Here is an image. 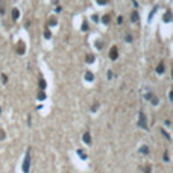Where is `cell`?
<instances>
[{
	"instance_id": "20",
	"label": "cell",
	"mask_w": 173,
	"mask_h": 173,
	"mask_svg": "<svg viewBox=\"0 0 173 173\" xmlns=\"http://www.w3.org/2000/svg\"><path fill=\"white\" fill-rule=\"evenodd\" d=\"M49 24H50V26H55V24H56V18H55V17H53V18H50Z\"/></svg>"
},
{
	"instance_id": "13",
	"label": "cell",
	"mask_w": 173,
	"mask_h": 173,
	"mask_svg": "<svg viewBox=\"0 0 173 173\" xmlns=\"http://www.w3.org/2000/svg\"><path fill=\"white\" fill-rule=\"evenodd\" d=\"M78 155H79V157H80L82 159H85V158H87V155H85V152H84V150H82V149H79V150H78Z\"/></svg>"
},
{
	"instance_id": "6",
	"label": "cell",
	"mask_w": 173,
	"mask_h": 173,
	"mask_svg": "<svg viewBox=\"0 0 173 173\" xmlns=\"http://www.w3.org/2000/svg\"><path fill=\"white\" fill-rule=\"evenodd\" d=\"M164 70H166V67H164V62H159L158 67H157V73H158V75H162Z\"/></svg>"
},
{
	"instance_id": "7",
	"label": "cell",
	"mask_w": 173,
	"mask_h": 173,
	"mask_svg": "<svg viewBox=\"0 0 173 173\" xmlns=\"http://www.w3.org/2000/svg\"><path fill=\"white\" fill-rule=\"evenodd\" d=\"M162 20H164V21H166V23L172 21V12H170V11H167L166 14H164V17H162Z\"/></svg>"
},
{
	"instance_id": "21",
	"label": "cell",
	"mask_w": 173,
	"mask_h": 173,
	"mask_svg": "<svg viewBox=\"0 0 173 173\" xmlns=\"http://www.w3.org/2000/svg\"><path fill=\"white\" fill-rule=\"evenodd\" d=\"M82 31H88V24H87V21H84V24H82Z\"/></svg>"
},
{
	"instance_id": "25",
	"label": "cell",
	"mask_w": 173,
	"mask_h": 173,
	"mask_svg": "<svg viewBox=\"0 0 173 173\" xmlns=\"http://www.w3.org/2000/svg\"><path fill=\"white\" fill-rule=\"evenodd\" d=\"M106 2H108V0H97V3H99V5H105Z\"/></svg>"
},
{
	"instance_id": "1",
	"label": "cell",
	"mask_w": 173,
	"mask_h": 173,
	"mask_svg": "<svg viewBox=\"0 0 173 173\" xmlns=\"http://www.w3.org/2000/svg\"><path fill=\"white\" fill-rule=\"evenodd\" d=\"M138 126L143 127V129H147V122H146L144 112H140V115H138Z\"/></svg>"
},
{
	"instance_id": "22",
	"label": "cell",
	"mask_w": 173,
	"mask_h": 173,
	"mask_svg": "<svg viewBox=\"0 0 173 173\" xmlns=\"http://www.w3.org/2000/svg\"><path fill=\"white\" fill-rule=\"evenodd\" d=\"M161 132H162V135H164V137H166V138H167V140H170V135H169V134H167L166 131H164V129H162Z\"/></svg>"
},
{
	"instance_id": "18",
	"label": "cell",
	"mask_w": 173,
	"mask_h": 173,
	"mask_svg": "<svg viewBox=\"0 0 173 173\" xmlns=\"http://www.w3.org/2000/svg\"><path fill=\"white\" fill-rule=\"evenodd\" d=\"M40 87H41V90H44V88H46V80H44L43 78L40 79Z\"/></svg>"
},
{
	"instance_id": "4",
	"label": "cell",
	"mask_w": 173,
	"mask_h": 173,
	"mask_svg": "<svg viewBox=\"0 0 173 173\" xmlns=\"http://www.w3.org/2000/svg\"><path fill=\"white\" fill-rule=\"evenodd\" d=\"M29 164H31V157H29V153H26L24 164H23V172H24V173H27V172H29Z\"/></svg>"
},
{
	"instance_id": "15",
	"label": "cell",
	"mask_w": 173,
	"mask_h": 173,
	"mask_svg": "<svg viewBox=\"0 0 173 173\" xmlns=\"http://www.w3.org/2000/svg\"><path fill=\"white\" fill-rule=\"evenodd\" d=\"M50 36H52L50 31H49V29H46V31H44V38H46V40H49V38H50Z\"/></svg>"
},
{
	"instance_id": "19",
	"label": "cell",
	"mask_w": 173,
	"mask_h": 173,
	"mask_svg": "<svg viewBox=\"0 0 173 173\" xmlns=\"http://www.w3.org/2000/svg\"><path fill=\"white\" fill-rule=\"evenodd\" d=\"M38 99H40V100L46 99V94H44V91H40V94H38Z\"/></svg>"
},
{
	"instance_id": "14",
	"label": "cell",
	"mask_w": 173,
	"mask_h": 173,
	"mask_svg": "<svg viewBox=\"0 0 173 173\" xmlns=\"http://www.w3.org/2000/svg\"><path fill=\"white\" fill-rule=\"evenodd\" d=\"M87 62H88V64H90V62H94V55H91V53L87 55Z\"/></svg>"
},
{
	"instance_id": "17",
	"label": "cell",
	"mask_w": 173,
	"mask_h": 173,
	"mask_svg": "<svg viewBox=\"0 0 173 173\" xmlns=\"http://www.w3.org/2000/svg\"><path fill=\"white\" fill-rule=\"evenodd\" d=\"M109 20H111V18H109V15H103V18H102V21H103L105 24H108V23H109Z\"/></svg>"
},
{
	"instance_id": "5",
	"label": "cell",
	"mask_w": 173,
	"mask_h": 173,
	"mask_svg": "<svg viewBox=\"0 0 173 173\" xmlns=\"http://www.w3.org/2000/svg\"><path fill=\"white\" fill-rule=\"evenodd\" d=\"M146 99H147V100H152V103H153V105H157V103H158V99L155 97L152 93H147V94H146Z\"/></svg>"
},
{
	"instance_id": "24",
	"label": "cell",
	"mask_w": 173,
	"mask_h": 173,
	"mask_svg": "<svg viewBox=\"0 0 173 173\" xmlns=\"http://www.w3.org/2000/svg\"><path fill=\"white\" fill-rule=\"evenodd\" d=\"M112 76H114V73L109 70V71H108V78H109V79H112Z\"/></svg>"
},
{
	"instance_id": "26",
	"label": "cell",
	"mask_w": 173,
	"mask_h": 173,
	"mask_svg": "<svg viewBox=\"0 0 173 173\" xmlns=\"http://www.w3.org/2000/svg\"><path fill=\"white\" fill-rule=\"evenodd\" d=\"M172 76H173V70H172Z\"/></svg>"
},
{
	"instance_id": "9",
	"label": "cell",
	"mask_w": 173,
	"mask_h": 173,
	"mask_svg": "<svg viewBox=\"0 0 173 173\" xmlns=\"http://www.w3.org/2000/svg\"><path fill=\"white\" fill-rule=\"evenodd\" d=\"M131 20H132L134 23H137V21H138V12H135V11H134V12L131 14Z\"/></svg>"
},
{
	"instance_id": "2",
	"label": "cell",
	"mask_w": 173,
	"mask_h": 173,
	"mask_svg": "<svg viewBox=\"0 0 173 173\" xmlns=\"http://www.w3.org/2000/svg\"><path fill=\"white\" fill-rule=\"evenodd\" d=\"M24 52H26V46H24V41H18V44H17V53L18 55H24Z\"/></svg>"
},
{
	"instance_id": "8",
	"label": "cell",
	"mask_w": 173,
	"mask_h": 173,
	"mask_svg": "<svg viewBox=\"0 0 173 173\" xmlns=\"http://www.w3.org/2000/svg\"><path fill=\"white\" fill-rule=\"evenodd\" d=\"M18 17H20V11H18L17 8H14V9H12V18H14V20H17Z\"/></svg>"
},
{
	"instance_id": "3",
	"label": "cell",
	"mask_w": 173,
	"mask_h": 173,
	"mask_svg": "<svg viewBox=\"0 0 173 173\" xmlns=\"http://www.w3.org/2000/svg\"><path fill=\"white\" fill-rule=\"evenodd\" d=\"M109 58H111L112 61L118 58V49L115 47V46H112V47H111V50H109Z\"/></svg>"
},
{
	"instance_id": "16",
	"label": "cell",
	"mask_w": 173,
	"mask_h": 173,
	"mask_svg": "<svg viewBox=\"0 0 173 173\" xmlns=\"http://www.w3.org/2000/svg\"><path fill=\"white\" fill-rule=\"evenodd\" d=\"M140 152L146 155V153H147V152H149V149H147V146H141V149H140Z\"/></svg>"
},
{
	"instance_id": "10",
	"label": "cell",
	"mask_w": 173,
	"mask_h": 173,
	"mask_svg": "<svg viewBox=\"0 0 173 173\" xmlns=\"http://www.w3.org/2000/svg\"><path fill=\"white\" fill-rule=\"evenodd\" d=\"M85 79H87V80H93V79H94V75H93L91 71H87V73H85Z\"/></svg>"
},
{
	"instance_id": "12",
	"label": "cell",
	"mask_w": 173,
	"mask_h": 173,
	"mask_svg": "<svg viewBox=\"0 0 173 173\" xmlns=\"http://www.w3.org/2000/svg\"><path fill=\"white\" fill-rule=\"evenodd\" d=\"M0 14H5V0H0Z\"/></svg>"
},
{
	"instance_id": "11",
	"label": "cell",
	"mask_w": 173,
	"mask_h": 173,
	"mask_svg": "<svg viewBox=\"0 0 173 173\" xmlns=\"http://www.w3.org/2000/svg\"><path fill=\"white\" fill-rule=\"evenodd\" d=\"M84 141H85L87 144H90V143H91V138H90V134H88V132H85V134H84Z\"/></svg>"
},
{
	"instance_id": "23",
	"label": "cell",
	"mask_w": 173,
	"mask_h": 173,
	"mask_svg": "<svg viewBox=\"0 0 173 173\" xmlns=\"http://www.w3.org/2000/svg\"><path fill=\"white\" fill-rule=\"evenodd\" d=\"M126 41L127 43H132V36L131 35H126Z\"/></svg>"
}]
</instances>
